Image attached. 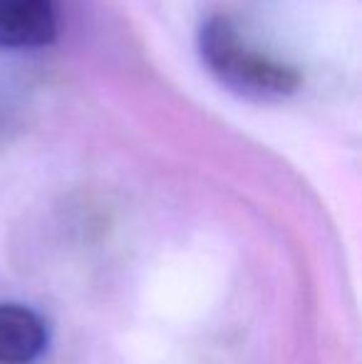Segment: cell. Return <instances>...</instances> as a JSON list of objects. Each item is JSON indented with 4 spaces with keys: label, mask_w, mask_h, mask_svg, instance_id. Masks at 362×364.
I'll list each match as a JSON object with an SVG mask.
<instances>
[{
    "label": "cell",
    "mask_w": 362,
    "mask_h": 364,
    "mask_svg": "<svg viewBox=\"0 0 362 364\" xmlns=\"http://www.w3.org/2000/svg\"><path fill=\"white\" fill-rule=\"evenodd\" d=\"M198 53L208 73L246 100H285L300 87L298 70L248 45L223 15H213L203 23Z\"/></svg>",
    "instance_id": "1"
},
{
    "label": "cell",
    "mask_w": 362,
    "mask_h": 364,
    "mask_svg": "<svg viewBox=\"0 0 362 364\" xmlns=\"http://www.w3.org/2000/svg\"><path fill=\"white\" fill-rule=\"evenodd\" d=\"M55 33V0H0V50L43 48Z\"/></svg>",
    "instance_id": "2"
},
{
    "label": "cell",
    "mask_w": 362,
    "mask_h": 364,
    "mask_svg": "<svg viewBox=\"0 0 362 364\" xmlns=\"http://www.w3.org/2000/svg\"><path fill=\"white\" fill-rule=\"evenodd\" d=\"M48 347V325L25 305H0V364H33Z\"/></svg>",
    "instance_id": "3"
}]
</instances>
